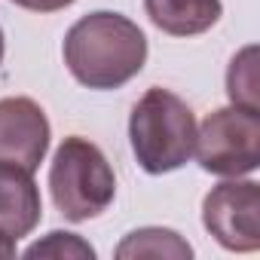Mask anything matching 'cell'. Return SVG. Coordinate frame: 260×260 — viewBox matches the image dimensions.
<instances>
[{
  "label": "cell",
  "instance_id": "8992f818",
  "mask_svg": "<svg viewBox=\"0 0 260 260\" xmlns=\"http://www.w3.org/2000/svg\"><path fill=\"white\" fill-rule=\"evenodd\" d=\"M52 128L43 107L31 98H4L0 101V162L37 172L46 159Z\"/></svg>",
  "mask_w": 260,
  "mask_h": 260
},
{
  "label": "cell",
  "instance_id": "3957f363",
  "mask_svg": "<svg viewBox=\"0 0 260 260\" xmlns=\"http://www.w3.org/2000/svg\"><path fill=\"white\" fill-rule=\"evenodd\" d=\"M49 193L55 208L68 220L83 223L110 208L116 196V175L98 144H92L89 138L71 135L58 144L52 156Z\"/></svg>",
  "mask_w": 260,
  "mask_h": 260
},
{
  "label": "cell",
  "instance_id": "8fae6325",
  "mask_svg": "<svg viewBox=\"0 0 260 260\" xmlns=\"http://www.w3.org/2000/svg\"><path fill=\"white\" fill-rule=\"evenodd\" d=\"M25 257H64V260H92L95 257V248L89 245V242H83L77 233H61V230H55V233H49L43 242H37V245H31L28 251H25Z\"/></svg>",
  "mask_w": 260,
  "mask_h": 260
},
{
  "label": "cell",
  "instance_id": "4fadbf2b",
  "mask_svg": "<svg viewBox=\"0 0 260 260\" xmlns=\"http://www.w3.org/2000/svg\"><path fill=\"white\" fill-rule=\"evenodd\" d=\"M10 257H16V239L0 233V260H10Z\"/></svg>",
  "mask_w": 260,
  "mask_h": 260
},
{
  "label": "cell",
  "instance_id": "30bf717a",
  "mask_svg": "<svg viewBox=\"0 0 260 260\" xmlns=\"http://www.w3.org/2000/svg\"><path fill=\"white\" fill-rule=\"evenodd\" d=\"M254 58H257V49L254 46H245L230 61V71H226V95L239 107L260 110V101H257V64H254Z\"/></svg>",
  "mask_w": 260,
  "mask_h": 260
},
{
  "label": "cell",
  "instance_id": "7c38bea8",
  "mask_svg": "<svg viewBox=\"0 0 260 260\" xmlns=\"http://www.w3.org/2000/svg\"><path fill=\"white\" fill-rule=\"evenodd\" d=\"M10 4L31 10V13H58V10H68L74 0H10Z\"/></svg>",
  "mask_w": 260,
  "mask_h": 260
},
{
  "label": "cell",
  "instance_id": "277c9868",
  "mask_svg": "<svg viewBox=\"0 0 260 260\" xmlns=\"http://www.w3.org/2000/svg\"><path fill=\"white\" fill-rule=\"evenodd\" d=\"M193 153L208 175L245 178L260 166V110L220 107L196 128Z\"/></svg>",
  "mask_w": 260,
  "mask_h": 260
},
{
  "label": "cell",
  "instance_id": "9c48e42d",
  "mask_svg": "<svg viewBox=\"0 0 260 260\" xmlns=\"http://www.w3.org/2000/svg\"><path fill=\"white\" fill-rule=\"evenodd\" d=\"M119 260H138V257H169V260H187L193 257V248L166 226H141L132 230L116 245Z\"/></svg>",
  "mask_w": 260,
  "mask_h": 260
},
{
  "label": "cell",
  "instance_id": "7a4b0ae2",
  "mask_svg": "<svg viewBox=\"0 0 260 260\" xmlns=\"http://www.w3.org/2000/svg\"><path fill=\"white\" fill-rule=\"evenodd\" d=\"M128 141L147 175H169L193 156L196 116L184 98L169 89H147L128 116Z\"/></svg>",
  "mask_w": 260,
  "mask_h": 260
},
{
  "label": "cell",
  "instance_id": "5b68a950",
  "mask_svg": "<svg viewBox=\"0 0 260 260\" xmlns=\"http://www.w3.org/2000/svg\"><path fill=\"white\" fill-rule=\"evenodd\" d=\"M202 223L226 251L260 248V187L254 181L217 184L202 202Z\"/></svg>",
  "mask_w": 260,
  "mask_h": 260
},
{
  "label": "cell",
  "instance_id": "52a82bcc",
  "mask_svg": "<svg viewBox=\"0 0 260 260\" xmlns=\"http://www.w3.org/2000/svg\"><path fill=\"white\" fill-rule=\"evenodd\" d=\"M40 217H43L40 187L34 184L31 172L0 162V233L19 242L34 233Z\"/></svg>",
  "mask_w": 260,
  "mask_h": 260
},
{
  "label": "cell",
  "instance_id": "5bb4252c",
  "mask_svg": "<svg viewBox=\"0 0 260 260\" xmlns=\"http://www.w3.org/2000/svg\"><path fill=\"white\" fill-rule=\"evenodd\" d=\"M4 49H7V43H4V31H0V61H4Z\"/></svg>",
  "mask_w": 260,
  "mask_h": 260
},
{
  "label": "cell",
  "instance_id": "ba28073f",
  "mask_svg": "<svg viewBox=\"0 0 260 260\" xmlns=\"http://www.w3.org/2000/svg\"><path fill=\"white\" fill-rule=\"evenodd\" d=\"M150 22L172 37H196L217 25L220 0H144Z\"/></svg>",
  "mask_w": 260,
  "mask_h": 260
},
{
  "label": "cell",
  "instance_id": "6da1fadb",
  "mask_svg": "<svg viewBox=\"0 0 260 260\" xmlns=\"http://www.w3.org/2000/svg\"><path fill=\"white\" fill-rule=\"evenodd\" d=\"M147 61L144 31L119 13H89L64 34V64L86 89H119Z\"/></svg>",
  "mask_w": 260,
  "mask_h": 260
}]
</instances>
